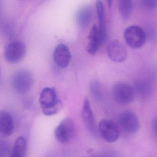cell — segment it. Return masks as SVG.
<instances>
[{"mask_svg":"<svg viewBox=\"0 0 157 157\" xmlns=\"http://www.w3.org/2000/svg\"><path fill=\"white\" fill-rule=\"evenodd\" d=\"M40 102L42 113L46 116L57 114L62 108L54 88L46 87L42 90L40 96Z\"/></svg>","mask_w":157,"mask_h":157,"instance_id":"obj_1","label":"cell"},{"mask_svg":"<svg viewBox=\"0 0 157 157\" xmlns=\"http://www.w3.org/2000/svg\"><path fill=\"white\" fill-rule=\"evenodd\" d=\"M124 37L126 44L133 49L142 48L146 41V35L144 30L136 25L128 27L124 30Z\"/></svg>","mask_w":157,"mask_h":157,"instance_id":"obj_2","label":"cell"},{"mask_svg":"<svg viewBox=\"0 0 157 157\" xmlns=\"http://www.w3.org/2000/svg\"><path fill=\"white\" fill-rule=\"evenodd\" d=\"M33 75L29 71L21 70L16 73L12 78V87L14 90L19 94L28 92L33 85Z\"/></svg>","mask_w":157,"mask_h":157,"instance_id":"obj_3","label":"cell"},{"mask_svg":"<svg viewBox=\"0 0 157 157\" xmlns=\"http://www.w3.org/2000/svg\"><path fill=\"white\" fill-rule=\"evenodd\" d=\"M75 130L73 120L70 117H67L63 119L55 129V138L61 144H67L74 136Z\"/></svg>","mask_w":157,"mask_h":157,"instance_id":"obj_4","label":"cell"},{"mask_svg":"<svg viewBox=\"0 0 157 157\" xmlns=\"http://www.w3.org/2000/svg\"><path fill=\"white\" fill-rule=\"evenodd\" d=\"M113 92L115 101L121 104L131 103L135 96L134 88L125 82L116 83L113 87Z\"/></svg>","mask_w":157,"mask_h":157,"instance_id":"obj_5","label":"cell"},{"mask_svg":"<svg viewBox=\"0 0 157 157\" xmlns=\"http://www.w3.org/2000/svg\"><path fill=\"white\" fill-rule=\"evenodd\" d=\"M98 130L102 139L108 143H114L119 138L120 132L118 127L109 119H103L100 121Z\"/></svg>","mask_w":157,"mask_h":157,"instance_id":"obj_6","label":"cell"},{"mask_svg":"<svg viewBox=\"0 0 157 157\" xmlns=\"http://www.w3.org/2000/svg\"><path fill=\"white\" fill-rule=\"evenodd\" d=\"M26 52V48L23 42L14 41L6 47L5 51V58L10 63H17L23 59Z\"/></svg>","mask_w":157,"mask_h":157,"instance_id":"obj_7","label":"cell"},{"mask_svg":"<svg viewBox=\"0 0 157 157\" xmlns=\"http://www.w3.org/2000/svg\"><path fill=\"white\" fill-rule=\"evenodd\" d=\"M120 122L123 130L127 133L134 134L139 130V119L132 112L125 111L122 113L120 117Z\"/></svg>","mask_w":157,"mask_h":157,"instance_id":"obj_8","label":"cell"},{"mask_svg":"<svg viewBox=\"0 0 157 157\" xmlns=\"http://www.w3.org/2000/svg\"><path fill=\"white\" fill-rule=\"evenodd\" d=\"M107 51L109 58L114 62H123L126 59L128 56L126 48L118 40L111 41L107 46Z\"/></svg>","mask_w":157,"mask_h":157,"instance_id":"obj_9","label":"cell"},{"mask_svg":"<svg viewBox=\"0 0 157 157\" xmlns=\"http://www.w3.org/2000/svg\"><path fill=\"white\" fill-rule=\"evenodd\" d=\"M71 55L69 48L63 44L58 45L53 52V59L56 64L62 68L67 67L70 63Z\"/></svg>","mask_w":157,"mask_h":157,"instance_id":"obj_10","label":"cell"},{"mask_svg":"<svg viewBox=\"0 0 157 157\" xmlns=\"http://www.w3.org/2000/svg\"><path fill=\"white\" fill-rule=\"evenodd\" d=\"M81 117L87 129L94 134L96 132V124L94 114L90 107V102L87 98L84 99L81 110Z\"/></svg>","mask_w":157,"mask_h":157,"instance_id":"obj_11","label":"cell"},{"mask_svg":"<svg viewBox=\"0 0 157 157\" xmlns=\"http://www.w3.org/2000/svg\"><path fill=\"white\" fill-rule=\"evenodd\" d=\"M14 129L13 117L8 112L0 111V133L5 136L13 134Z\"/></svg>","mask_w":157,"mask_h":157,"instance_id":"obj_12","label":"cell"},{"mask_svg":"<svg viewBox=\"0 0 157 157\" xmlns=\"http://www.w3.org/2000/svg\"><path fill=\"white\" fill-rule=\"evenodd\" d=\"M96 9L99 21V36L101 45H102L107 40V34L105 20L104 6L103 3L98 0L96 3Z\"/></svg>","mask_w":157,"mask_h":157,"instance_id":"obj_13","label":"cell"},{"mask_svg":"<svg viewBox=\"0 0 157 157\" xmlns=\"http://www.w3.org/2000/svg\"><path fill=\"white\" fill-rule=\"evenodd\" d=\"M101 46L98 29L95 25L92 27L89 35L87 51L90 55H94L97 53Z\"/></svg>","mask_w":157,"mask_h":157,"instance_id":"obj_14","label":"cell"},{"mask_svg":"<svg viewBox=\"0 0 157 157\" xmlns=\"http://www.w3.org/2000/svg\"><path fill=\"white\" fill-rule=\"evenodd\" d=\"M92 12L89 6H85L78 10L76 14V21L81 28L87 27L92 18Z\"/></svg>","mask_w":157,"mask_h":157,"instance_id":"obj_15","label":"cell"},{"mask_svg":"<svg viewBox=\"0 0 157 157\" xmlns=\"http://www.w3.org/2000/svg\"><path fill=\"white\" fill-rule=\"evenodd\" d=\"M134 90L135 94L136 93L143 98H146L149 97L152 93V85L147 80H139L136 84Z\"/></svg>","mask_w":157,"mask_h":157,"instance_id":"obj_16","label":"cell"},{"mask_svg":"<svg viewBox=\"0 0 157 157\" xmlns=\"http://www.w3.org/2000/svg\"><path fill=\"white\" fill-rule=\"evenodd\" d=\"M27 143L23 136H19L14 144L11 157H25L26 151Z\"/></svg>","mask_w":157,"mask_h":157,"instance_id":"obj_17","label":"cell"},{"mask_svg":"<svg viewBox=\"0 0 157 157\" xmlns=\"http://www.w3.org/2000/svg\"><path fill=\"white\" fill-rule=\"evenodd\" d=\"M119 10L124 20L129 18L132 10V0H119Z\"/></svg>","mask_w":157,"mask_h":157,"instance_id":"obj_18","label":"cell"},{"mask_svg":"<svg viewBox=\"0 0 157 157\" xmlns=\"http://www.w3.org/2000/svg\"><path fill=\"white\" fill-rule=\"evenodd\" d=\"M89 90L90 95L95 99L100 101L103 98V89L99 81L92 80L90 84Z\"/></svg>","mask_w":157,"mask_h":157,"instance_id":"obj_19","label":"cell"},{"mask_svg":"<svg viewBox=\"0 0 157 157\" xmlns=\"http://www.w3.org/2000/svg\"><path fill=\"white\" fill-rule=\"evenodd\" d=\"M142 6L147 10H154L157 7V0H141Z\"/></svg>","mask_w":157,"mask_h":157,"instance_id":"obj_20","label":"cell"},{"mask_svg":"<svg viewBox=\"0 0 157 157\" xmlns=\"http://www.w3.org/2000/svg\"><path fill=\"white\" fill-rule=\"evenodd\" d=\"M152 128L154 135L157 137V115L153 119L152 123Z\"/></svg>","mask_w":157,"mask_h":157,"instance_id":"obj_21","label":"cell"},{"mask_svg":"<svg viewBox=\"0 0 157 157\" xmlns=\"http://www.w3.org/2000/svg\"><path fill=\"white\" fill-rule=\"evenodd\" d=\"M113 0H107V3H108V6L109 8L111 7L112 4Z\"/></svg>","mask_w":157,"mask_h":157,"instance_id":"obj_22","label":"cell"},{"mask_svg":"<svg viewBox=\"0 0 157 157\" xmlns=\"http://www.w3.org/2000/svg\"><path fill=\"white\" fill-rule=\"evenodd\" d=\"M83 157H90V156H84Z\"/></svg>","mask_w":157,"mask_h":157,"instance_id":"obj_23","label":"cell"}]
</instances>
